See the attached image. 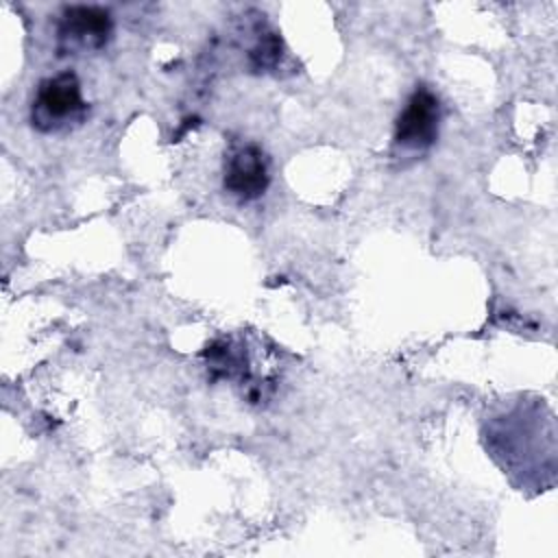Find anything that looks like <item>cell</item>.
<instances>
[{
	"label": "cell",
	"mask_w": 558,
	"mask_h": 558,
	"mask_svg": "<svg viewBox=\"0 0 558 558\" xmlns=\"http://www.w3.org/2000/svg\"><path fill=\"white\" fill-rule=\"evenodd\" d=\"M87 116V102L76 74L61 72L37 85L31 102V122L41 133H59L81 124Z\"/></svg>",
	"instance_id": "cell-1"
},
{
	"label": "cell",
	"mask_w": 558,
	"mask_h": 558,
	"mask_svg": "<svg viewBox=\"0 0 558 558\" xmlns=\"http://www.w3.org/2000/svg\"><path fill=\"white\" fill-rule=\"evenodd\" d=\"M440 102L427 87H416L395 122V144L403 150H425L438 137Z\"/></svg>",
	"instance_id": "cell-2"
},
{
	"label": "cell",
	"mask_w": 558,
	"mask_h": 558,
	"mask_svg": "<svg viewBox=\"0 0 558 558\" xmlns=\"http://www.w3.org/2000/svg\"><path fill=\"white\" fill-rule=\"evenodd\" d=\"M59 44L70 52H94L100 50L111 37V15L100 7L72 4L59 15Z\"/></svg>",
	"instance_id": "cell-3"
},
{
	"label": "cell",
	"mask_w": 558,
	"mask_h": 558,
	"mask_svg": "<svg viewBox=\"0 0 558 558\" xmlns=\"http://www.w3.org/2000/svg\"><path fill=\"white\" fill-rule=\"evenodd\" d=\"M268 161L264 153L253 146L244 144L238 146L225 161V190L240 198V201H253L262 196L268 187Z\"/></svg>",
	"instance_id": "cell-4"
}]
</instances>
